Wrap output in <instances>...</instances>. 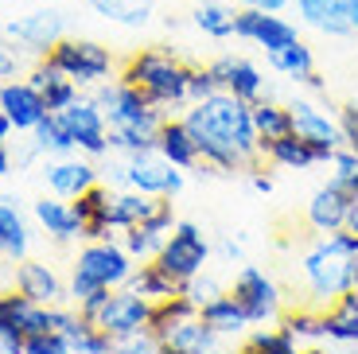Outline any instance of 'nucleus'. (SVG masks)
<instances>
[{
  "label": "nucleus",
  "mask_w": 358,
  "mask_h": 354,
  "mask_svg": "<svg viewBox=\"0 0 358 354\" xmlns=\"http://www.w3.org/2000/svg\"><path fill=\"white\" fill-rule=\"evenodd\" d=\"M183 121H187L191 136H195L199 156H203L206 168L242 171L257 164L261 148H257V129H253L250 101L218 90V94H210L203 101H191Z\"/></svg>",
  "instance_id": "1"
},
{
  "label": "nucleus",
  "mask_w": 358,
  "mask_h": 354,
  "mask_svg": "<svg viewBox=\"0 0 358 354\" xmlns=\"http://www.w3.org/2000/svg\"><path fill=\"white\" fill-rule=\"evenodd\" d=\"M355 257H358V241L347 230L339 234H320L308 246L300 273H304V288L312 308L327 311L343 292H350V273H355Z\"/></svg>",
  "instance_id": "2"
},
{
  "label": "nucleus",
  "mask_w": 358,
  "mask_h": 354,
  "mask_svg": "<svg viewBox=\"0 0 358 354\" xmlns=\"http://www.w3.org/2000/svg\"><path fill=\"white\" fill-rule=\"evenodd\" d=\"M129 86H136L144 98L152 101L156 109H183L187 101V82H191V66L179 55L164 51V47H141L121 62V74Z\"/></svg>",
  "instance_id": "3"
},
{
  "label": "nucleus",
  "mask_w": 358,
  "mask_h": 354,
  "mask_svg": "<svg viewBox=\"0 0 358 354\" xmlns=\"http://www.w3.org/2000/svg\"><path fill=\"white\" fill-rule=\"evenodd\" d=\"M133 273H136V261L125 253V246L117 238L86 241V246L78 249V257H74L66 296H71V300H82V296H90L94 288H121V284H129Z\"/></svg>",
  "instance_id": "4"
},
{
  "label": "nucleus",
  "mask_w": 358,
  "mask_h": 354,
  "mask_svg": "<svg viewBox=\"0 0 358 354\" xmlns=\"http://www.w3.org/2000/svg\"><path fill=\"white\" fill-rule=\"evenodd\" d=\"M47 59L59 66L71 82H78L82 90H94L101 82L117 78V55L98 39H82V36H63L59 43L47 51Z\"/></svg>",
  "instance_id": "5"
},
{
  "label": "nucleus",
  "mask_w": 358,
  "mask_h": 354,
  "mask_svg": "<svg viewBox=\"0 0 358 354\" xmlns=\"http://www.w3.org/2000/svg\"><path fill=\"white\" fill-rule=\"evenodd\" d=\"M94 101L106 113L109 129H141V133H152L164 125V109H156L152 101L144 98L136 86H129L125 78H109L101 86H94Z\"/></svg>",
  "instance_id": "6"
},
{
  "label": "nucleus",
  "mask_w": 358,
  "mask_h": 354,
  "mask_svg": "<svg viewBox=\"0 0 358 354\" xmlns=\"http://www.w3.org/2000/svg\"><path fill=\"white\" fill-rule=\"evenodd\" d=\"M51 331V308L36 304L31 296L16 292H0V346L8 354H24V343L36 335Z\"/></svg>",
  "instance_id": "7"
},
{
  "label": "nucleus",
  "mask_w": 358,
  "mask_h": 354,
  "mask_svg": "<svg viewBox=\"0 0 358 354\" xmlns=\"http://www.w3.org/2000/svg\"><path fill=\"white\" fill-rule=\"evenodd\" d=\"M152 261L179 284V288H183L191 276H199L206 269V261H210V246H206L203 230H199L195 222H176V230L164 238V246L156 249Z\"/></svg>",
  "instance_id": "8"
},
{
  "label": "nucleus",
  "mask_w": 358,
  "mask_h": 354,
  "mask_svg": "<svg viewBox=\"0 0 358 354\" xmlns=\"http://www.w3.org/2000/svg\"><path fill=\"white\" fill-rule=\"evenodd\" d=\"M234 300L242 304L250 327H265V323H277L280 311H285V296H280V284L257 265H245L242 273L234 276Z\"/></svg>",
  "instance_id": "9"
},
{
  "label": "nucleus",
  "mask_w": 358,
  "mask_h": 354,
  "mask_svg": "<svg viewBox=\"0 0 358 354\" xmlns=\"http://www.w3.org/2000/svg\"><path fill=\"white\" fill-rule=\"evenodd\" d=\"M117 179L129 191H144L156 199H176L183 191V168L168 164L160 152H144V156H125V164L117 168Z\"/></svg>",
  "instance_id": "10"
},
{
  "label": "nucleus",
  "mask_w": 358,
  "mask_h": 354,
  "mask_svg": "<svg viewBox=\"0 0 358 354\" xmlns=\"http://www.w3.org/2000/svg\"><path fill=\"white\" fill-rule=\"evenodd\" d=\"M148 319H152V300H144L136 288L121 284V288L109 292V300L101 304L94 323L117 343V339H129V335H136V331H148Z\"/></svg>",
  "instance_id": "11"
},
{
  "label": "nucleus",
  "mask_w": 358,
  "mask_h": 354,
  "mask_svg": "<svg viewBox=\"0 0 358 354\" xmlns=\"http://www.w3.org/2000/svg\"><path fill=\"white\" fill-rule=\"evenodd\" d=\"M63 36H66V16L59 8H31L27 16H16L4 24V39L16 43L20 51L36 55V59H43Z\"/></svg>",
  "instance_id": "12"
},
{
  "label": "nucleus",
  "mask_w": 358,
  "mask_h": 354,
  "mask_svg": "<svg viewBox=\"0 0 358 354\" xmlns=\"http://www.w3.org/2000/svg\"><path fill=\"white\" fill-rule=\"evenodd\" d=\"M63 125H66V133H71V141H74V148L78 152H86L90 160H98V156H106L109 152V121H106V113L98 109V101H94V94H82L74 106H66L63 113Z\"/></svg>",
  "instance_id": "13"
},
{
  "label": "nucleus",
  "mask_w": 358,
  "mask_h": 354,
  "mask_svg": "<svg viewBox=\"0 0 358 354\" xmlns=\"http://www.w3.org/2000/svg\"><path fill=\"white\" fill-rule=\"evenodd\" d=\"M288 113H292V133L300 136V141L312 144V148L323 156V164H327L331 152L343 144L335 113H327V109H323L320 101H312V98H292L288 101Z\"/></svg>",
  "instance_id": "14"
},
{
  "label": "nucleus",
  "mask_w": 358,
  "mask_h": 354,
  "mask_svg": "<svg viewBox=\"0 0 358 354\" xmlns=\"http://www.w3.org/2000/svg\"><path fill=\"white\" fill-rule=\"evenodd\" d=\"M234 36L245 39V43L261 47V51H277V47H288L292 39H300V27L292 24L280 12H257V8H238L234 16Z\"/></svg>",
  "instance_id": "15"
},
{
  "label": "nucleus",
  "mask_w": 358,
  "mask_h": 354,
  "mask_svg": "<svg viewBox=\"0 0 358 354\" xmlns=\"http://www.w3.org/2000/svg\"><path fill=\"white\" fill-rule=\"evenodd\" d=\"M292 4L300 24H308L320 36H358V0H292Z\"/></svg>",
  "instance_id": "16"
},
{
  "label": "nucleus",
  "mask_w": 358,
  "mask_h": 354,
  "mask_svg": "<svg viewBox=\"0 0 358 354\" xmlns=\"http://www.w3.org/2000/svg\"><path fill=\"white\" fill-rule=\"evenodd\" d=\"M51 331H59V335L71 343L74 354H113V339H109L94 319L82 316L78 308L55 304L51 308Z\"/></svg>",
  "instance_id": "17"
},
{
  "label": "nucleus",
  "mask_w": 358,
  "mask_h": 354,
  "mask_svg": "<svg viewBox=\"0 0 358 354\" xmlns=\"http://www.w3.org/2000/svg\"><path fill=\"white\" fill-rule=\"evenodd\" d=\"M206 66H210V74L218 78V90H226L234 98L250 101V106L265 98V74H261L257 62L242 59V55H222V59L206 62Z\"/></svg>",
  "instance_id": "18"
},
{
  "label": "nucleus",
  "mask_w": 358,
  "mask_h": 354,
  "mask_svg": "<svg viewBox=\"0 0 358 354\" xmlns=\"http://www.w3.org/2000/svg\"><path fill=\"white\" fill-rule=\"evenodd\" d=\"M0 109H4V117L12 121V129H16V133H31V129H36V125L47 117L43 94H39V90L31 86L27 78L0 82Z\"/></svg>",
  "instance_id": "19"
},
{
  "label": "nucleus",
  "mask_w": 358,
  "mask_h": 354,
  "mask_svg": "<svg viewBox=\"0 0 358 354\" xmlns=\"http://www.w3.org/2000/svg\"><path fill=\"white\" fill-rule=\"evenodd\" d=\"M355 203H358L355 195H347L343 187L327 183L308 199L304 218L315 234H339V230H347V218H350V211H355Z\"/></svg>",
  "instance_id": "20"
},
{
  "label": "nucleus",
  "mask_w": 358,
  "mask_h": 354,
  "mask_svg": "<svg viewBox=\"0 0 358 354\" xmlns=\"http://www.w3.org/2000/svg\"><path fill=\"white\" fill-rule=\"evenodd\" d=\"M12 288H16V292H24V296H31L36 304H47V308H55V304L66 300V284L59 281V273H55L47 261H31V257L16 261Z\"/></svg>",
  "instance_id": "21"
},
{
  "label": "nucleus",
  "mask_w": 358,
  "mask_h": 354,
  "mask_svg": "<svg viewBox=\"0 0 358 354\" xmlns=\"http://www.w3.org/2000/svg\"><path fill=\"white\" fill-rule=\"evenodd\" d=\"M27 82H31V86L39 90V94H43L47 113H63L66 106H74V101L82 98V86L66 78V74L59 71V66H55V62L47 59V55H43V59H36V66L27 71Z\"/></svg>",
  "instance_id": "22"
},
{
  "label": "nucleus",
  "mask_w": 358,
  "mask_h": 354,
  "mask_svg": "<svg viewBox=\"0 0 358 354\" xmlns=\"http://www.w3.org/2000/svg\"><path fill=\"white\" fill-rule=\"evenodd\" d=\"M31 214H36V222L43 226V234L51 241H78L86 238V230H82V218L74 214V203L71 199H59V195H43L31 203Z\"/></svg>",
  "instance_id": "23"
},
{
  "label": "nucleus",
  "mask_w": 358,
  "mask_h": 354,
  "mask_svg": "<svg viewBox=\"0 0 358 354\" xmlns=\"http://www.w3.org/2000/svg\"><path fill=\"white\" fill-rule=\"evenodd\" d=\"M43 179H47V187H51V195H59V199H78V195H86L90 187L98 183V168H94L90 160L59 156L55 164H47Z\"/></svg>",
  "instance_id": "24"
},
{
  "label": "nucleus",
  "mask_w": 358,
  "mask_h": 354,
  "mask_svg": "<svg viewBox=\"0 0 358 354\" xmlns=\"http://www.w3.org/2000/svg\"><path fill=\"white\" fill-rule=\"evenodd\" d=\"M156 152H160L168 164L183 168V171H191V168L203 164L199 144H195V136H191V129H187L183 117H164V125L156 129Z\"/></svg>",
  "instance_id": "25"
},
{
  "label": "nucleus",
  "mask_w": 358,
  "mask_h": 354,
  "mask_svg": "<svg viewBox=\"0 0 358 354\" xmlns=\"http://www.w3.org/2000/svg\"><path fill=\"white\" fill-rule=\"evenodd\" d=\"M160 203H164V199L144 195V191H113V195H109V211H106L109 230H113V234L133 230V226H141L144 218H152Z\"/></svg>",
  "instance_id": "26"
},
{
  "label": "nucleus",
  "mask_w": 358,
  "mask_h": 354,
  "mask_svg": "<svg viewBox=\"0 0 358 354\" xmlns=\"http://www.w3.org/2000/svg\"><path fill=\"white\" fill-rule=\"evenodd\" d=\"M199 316H203V323L215 331L218 339H238V335L250 331V319H245L242 304L234 300V292H222V296H215L210 304H203Z\"/></svg>",
  "instance_id": "27"
},
{
  "label": "nucleus",
  "mask_w": 358,
  "mask_h": 354,
  "mask_svg": "<svg viewBox=\"0 0 358 354\" xmlns=\"http://www.w3.org/2000/svg\"><path fill=\"white\" fill-rule=\"evenodd\" d=\"M323 339L343 346H358V288L343 292L331 308L323 311Z\"/></svg>",
  "instance_id": "28"
},
{
  "label": "nucleus",
  "mask_w": 358,
  "mask_h": 354,
  "mask_svg": "<svg viewBox=\"0 0 358 354\" xmlns=\"http://www.w3.org/2000/svg\"><path fill=\"white\" fill-rule=\"evenodd\" d=\"M160 343L164 346H176V351H183V354H222V351H218V335L203 323L199 311H195V316H187V319H179Z\"/></svg>",
  "instance_id": "29"
},
{
  "label": "nucleus",
  "mask_w": 358,
  "mask_h": 354,
  "mask_svg": "<svg viewBox=\"0 0 358 354\" xmlns=\"http://www.w3.org/2000/svg\"><path fill=\"white\" fill-rule=\"evenodd\" d=\"M250 113H253V129H257L261 156L268 152V144H273V141H280V136L292 133V113H288V106H280V101L261 98V101H253V106H250Z\"/></svg>",
  "instance_id": "30"
},
{
  "label": "nucleus",
  "mask_w": 358,
  "mask_h": 354,
  "mask_svg": "<svg viewBox=\"0 0 358 354\" xmlns=\"http://www.w3.org/2000/svg\"><path fill=\"white\" fill-rule=\"evenodd\" d=\"M27 249H31V234H27L24 214H20V206L12 199H0V257L24 261Z\"/></svg>",
  "instance_id": "31"
},
{
  "label": "nucleus",
  "mask_w": 358,
  "mask_h": 354,
  "mask_svg": "<svg viewBox=\"0 0 358 354\" xmlns=\"http://www.w3.org/2000/svg\"><path fill=\"white\" fill-rule=\"evenodd\" d=\"M265 59H268V66H273V71L285 74V78H292V82H308L315 74V55H312V47H308L304 39H292L288 47L268 51Z\"/></svg>",
  "instance_id": "32"
},
{
  "label": "nucleus",
  "mask_w": 358,
  "mask_h": 354,
  "mask_svg": "<svg viewBox=\"0 0 358 354\" xmlns=\"http://www.w3.org/2000/svg\"><path fill=\"white\" fill-rule=\"evenodd\" d=\"M265 156L273 160L277 168H288V171H308V168H315V164H323L320 152H315L308 141H300L296 133H288V136H280V141H273Z\"/></svg>",
  "instance_id": "33"
},
{
  "label": "nucleus",
  "mask_w": 358,
  "mask_h": 354,
  "mask_svg": "<svg viewBox=\"0 0 358 354\" xmlns=\"http://www.w3.org/2000/svg\"><path fill=\"white\" fill-rule=\"evenodd\" d=\"M86 4L121 27H144L156 16V0H86Z\"/></svg>",
  "instance_id": "34"
},
{
  "label": "nucleus",
  "mask_w": 358,
  "mask_h": 354,
  "mask_svg": "<svg viewBox=\"0 0 358 354\" xmlns=\"http://www.w3.org/2000/svg\"><path fill=\"white\" fill-rule=\"evenodd\" d=\"M129 288H136L144 300H152V304H160V300H168V296L179 292V284L171 281V276L164 273L156 261H144V265H136V273L129 276Z\"/></svg>",
  "instance_id": "35"
},
{
  "label": "nucleus",
  "mask_w": 358,
  "mask_h": 354,
  "mask_svg": "<svg viewBox=\"0 0 358 354\" xmlns=\"http://www.w3.org/2000/svg\"><path fill=\"white\" fill-rule=\"evenodd\" d=\"M234 16H238V8L218 4V0H206V4H199V8L191 12V24H195L206 39H230L234 36Z\"/></svg>",
  "instance_id": "36"
},
{
  "label": "nucleus",
  "mask_w": 358,
  "mask_h": 354,
  "mask_svg": "<svg viewBox=\"0 0 358 354\" xmlns=\"http://www.w3.org/2000/svg\"><path fill=\"white\" fill-rule=\"evenodd\" d=\"M277 323L285 331H292L300 343H320L323 339V311L312 308V304H300V308H292V311H280Z\"/></svg>",
  "instance_id": "37"
},
{
  "label": "nucleus",
  "mask_w": 358,
  "mask_h": 354,
  "mask_svg": "<svg viewBox=\"0 0 358 354\" xmlns=\"http://www.w3.org/2000/svg\"><path fill=\"white\" fill-rule=\"evenodd\" d=\"M31 136H36V148L39 152H51V156H71V152H78L59 113H47L43 121L31 129Z\"/></svg>",
  "instance_id": "38"
},
{
  "label": "nucleus",
  "mask_w": 358,
  "mask_h": 354,
  "mask_svg": "<svg viewBox=\"0 0 358 354\" xmlns=\"http://www.w3.org/2000/svg\"><path fill=\"white\" fill-rule=\"evenodd\" d=\"M245 346H253L257 354H304V343L285 327H257L245 339Z\"/></svg>",
  "instance_id": "39"
},
{
  "label": "nucleus",
  "mask_w": 358,
  "mask_h": 354,
  "mask_svg": "<svg viewBox=\"0 0 358 354\" xmlns=\"http://www.w3.org/2000/svg\"><path fill=\"white\" fill-rule=\"evenodd\" d=\"M331 183L335 187H343L347 195H355L358 199V152L355 148H347V144H339V148L331 152Z\"/></svg>",
  "instance_id": "40"
},
{
  "label": "nucleus",
  "mask_w": 358,
  "mask_h": 354,
  "mask_svg": "<svg viewBox=\"0 0 358 354\" xmlns=\"http://www.w3.org/2000/svg\"><path fill=\"white\" fill-rule=\"evenodd\" d=\"M179 292L187 296V300L195 304V308H203V304H210V300H215V296H222L226 288H222V284H218L215 276H210V273H206V269H203V273H199V276H191V281L183 284Z\"/></svg>",
  "instance_id": "41"
},
{
  "label": "nucleus",
  "mask_w": 358,
  "mask_h": 354,
  "mask_svg": "<svg viewBox=\"0 0 358 354\" xmlns=\"http://www.w3.org/2000/svg\"><path fill=\"white\" fill-rule=\"evenodd\" d=\"M113 354H160V339H156L152 331H136V335H129V339H117Z\"/></svg>",
  "instance_id": "42"
},
{
  "label": "nucleus",
  "mask_w": 358,
  "mask_h": 354,
  "mask_svg": "<svg viewBox=\"0 0 358 354\" xmlns=\"http://www.w3.org/2000/svg\"><path fill=\"white\" fill-rule=\"evenodd\" d=\"M218 94V78L210 74V66H191V82H187V101H203Z\"/></svg>",
  "instance_id": "43"
},
{
  "label": "nucleus",
  "mask_w": 358,
  "mask_h": 354,
  "mask_svg": "<svg viewBox=\"0 0 358 354\" xmlns=\"http://www.w3.org/2000/svg\"><path fill=\"white\" fill-rule=\"evenodd\" d=\"M24 354H74L71 343H66L59 331H47V335H36L24 343Z\"/></svg>",
  "instance_id": "44"
},
{
  "label": "nucleus",
  "mask_w": 358,
  "mask_h": 354,
  "mask_svg": "<svg viewBox=\"0 0 358 354\" xmlns=\"http://www.w3.org/2000/svg\"><path fill=\"white\" fill-rule=\"evenodd\" d=\"M335 121H339V136H343V144L358 152V106H355V101H347V106H339V113H335Z\"/></svg>",
  "instance_id": "45"
},
{
  "label": "nucleus",
  "mask_w": 358,
  "mask_h": 354,
  "mask_svg": "<svg viewBox=\"0 0 358 354\" xmlns=\"http://www.w3.org/2000/svg\"><path fill=\"white\" fill-rule=\"evenodd\" d=\"M16 66H20V55L12 51V43H8V39H0V82L16 78Z\"/></svg>",
  "instance_id": "46"
},
{
  "label": "nucleus",
  "mask_w": 358,
  "mask_h": 354,
  "mask_svg": "<svg viewBox=\"0 0 358 354\" xmlns=\"http://www.w3.org/2000/svg\"><path fill=\"white\" fill-rule=\"evenodd\" d=\"M238 8H257V12H285L288 0H234Z\"/></svg>",
  "instance_id": "47"
},
{
  "label": "nucleus",
  "mask_w": 358,
  "mask_h": 354,
  "mask_svg": "<svg viewBox=\"0 0 358 354\" xmlns=\"http://www.w3.org/2000/svg\"><path fill=\"white\" fill-rule=\"evenodd\" d=\"M250 183H253V191H261V195H268V191H273V179H268V176H261V171H253V176H250Z\"/></svg>",
  "instance_id": "48"
},
{
  "label": "nucleus",
  "mask_w": 358,
  "mask_h": 354,
  "mask_svg": "<svg viewBox=\"0 0 358 354\" xmlns=\"http://www.w3.org/2000/svg\"><path fill=\"white\" fill-rule=\"evenodd\" d=\"M12 133H16V129H12V121H8V117H4V109H0V144L8 141Z\"/></svg>",
  "instance_id": "49"
},
{
  "label": "nucleus",
  "mask_w": 358,
  "mask_h": 354,
  "mask_svg": "<svg viewBox=\"0 0 358 354\" xmlns=\"http://www.w3.org/2000/svg\"><path fill=\"white\" fill-rule=\"evenodd\" d=\"M8 171H12V156H8V148L0 144V179L8 176Z\"/></svg>",
  "instance_id": "50"
},
{
  "label": "nucleus",
  "mask_w": 358,
  "mask_h": 354,
  "mask_svg": "<svg viewBox=\"0 0 358 354\" xmlns=\"http://www.w3.org/2000/svg\"><path fill=\"white\" fill-rule=\"evenodd\" d=\"M347 234L358 241V203H355V211H350V218H347Z\"/></svg>",
  "instance_id": "51"
},
{
  "label": "nucleus",
  "mask_w": 358,
  "mask_h": 354,
  "mask_svg": "<svg viewBox=\"0 0 358 354\" xmlns=\"http://www.w3.org/2000/svg\"><path fill=\"white\" fill-rule=\"evenodd\" d=\"M222 253L230 257V261H238V257H242V249L234 246V241H222Z\"/></svg>",
  "instance_id": "52"
},
{
  "label": "nucleus",
  "mask_w": 358,
  "mask_h": 354,
  "mask_svg": "<svg viewBox=\"0 0 358 354\" xmlns=\"http://www.w3.org/2000/svg\"><path fill=\"white\" fill-rule=\"evenodd\" d=\"M304 86H312V90H315V94H323V90H327V86H323V78H320V74H312V78H308V82H304Z\"/></svg>",
  "instance_id": "53"
},
{
  "label": "nucleus",
  "mask_w": 358,
  "mask_h": 354,
  "mask_svg": "<svg viewBox=\"0 0 358 354\" xmlns=\"http://www.w3.org/2000/svg\"><path fill=\"white\" fill-rule=\"evenodd\" d=\"M350 288H358V257H355V273H350Z\"/></svg>",
  "instance_id": "54"
},
{
  "label": "nucleus",
  "mask_w": 358,
  "mask_h": 354,
  "mask_svg": "<svg viewBox=\"0 0 358 354\" xmlns=\"http://www.w3.org/2000/svg\"><path fill=\"white\" fill-rule=\"evenodd\" d=\"M160 354H183V351H176V346H164V343H160Z\"/></svg>",
  "instance_id": "55"
},
{
  "label": "nucleus",
  "mask_w": 358,
  "mask_h": 354,
  "mask_svg": "<svg viewBox=\"0 0 358 354\" xmlns=\"http://www.w3.org/2000/svg\"><path fill=\"white\" fill-rule=\"evenodd\" d=\"M304 354H327V351H323V346H308Z\"/></svg>",
  "instance_id": "56"
},
{
  "label": "nucleus",
  "mask_w": 358,
  "mask_h": 354,
  "mask_svg": "<svg viewBox=\"0 0 358 354\" xmlns=\"http://www.w3.org/2000/svg\"><path fill=\"white\" fill-rule=\"evenodd\" d=\"M238 354H257V351H253V346H242V351H238Z\"/></svg>",
  "instance_id": "57"
}]
</instances>
